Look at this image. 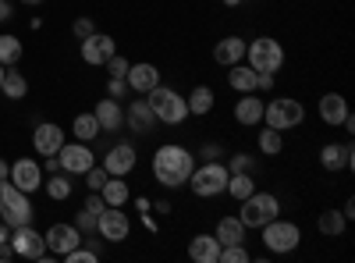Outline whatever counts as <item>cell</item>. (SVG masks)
Returning a JSON list of instances; mask_svg holds the SVG:
<instances>
[{
  "instance_id": "37",
  "label": "cell",
  "mask_w": 355,
  "mask_h": 263,
  "mask_svg": "<svg viewBox=\"0 0 355 263\" xmlns=\"http://www.w3.org/2000/svg\"><path fill=\"white\" fill-rule=\"evenodd\" d=\"M217 263H249V249L245 246H220V260Z\"/></svg>"
},
{
  "instance_id": "34",
  "label": "cell",
  "mask_w": 355,
  "mask_h": 263,
  "mask_svg": "<svg viewBox=\"0 0 355 263\" xmlns=\"http://www.w3.org/2000/svg\"><path fill=\"white\" fill-rule=\"evenodd\" d=\"M43 189H46V196H50L53 203L71 199V174H50V182L43 178Z\"/></svg>"
},
{
  "instance_id": "18",
  "label": "cell",
  "mask_w": 355,
  "mask_h": 263,
  "mask_svg": "<svg viewBox=\"0 0 355 263\" xmlns=\"http://www.w3.org/2000/svg\"><path fill=\"white\" fill-rule=\"evenodd\" d=\"M125 82H128L132 96H135V93H139V96H146V93L153 90V85H160V68H157V65H150V61H139V65H132V68H128Z\"/></svg>"
},
{
  "instance_id": "54",
  "label": "cell",
  "mask_w": 355,
  "mask_h": 263,
  "mask_svg": "<svg viewBox=\"0 0 355 263\" xmlns=\"http://www.w3.org/2000/svg\"><path fill=\"white\" fill-rule=\"evenodd\" d=\"M21 4H28V8H36V4H43V0H21Z\"/></svg>"
},
{
  "instance_id": "8",
  "label": "cell",
  "mask_w": 355,
  "mask_h": 263,
  "mask_svg": "<svg viewBox=\"0 0 355 263\" xmlns=\"http://www.w3.org/2000/svg\"><path fill=\"white\" fill-rule=\"evenodd\" d=\"M245 57H249V68L266 71V75H277V71L284 68V46H281V40H274V36H256V40L245 46Z\"/></svg>"
},
{
  "instance_id": "47",
  "label": "cell",
  "mask_w": 355,
  "mask_h": 263,
  "mask_svg": "<svg viewBox=\"0 0 355 263\" xmlns=\"http://www.w3.org/2000/svg\"><path fill=\"white\" fill-rule=\"evenodd\" d=\"M150 210H157L160 217H167V214H171V203H167V199H157V203H150Z\"/></svg>"
},
{
  "instance_id": "36",
  "label": "cell",
  "mask_w": 355,
  "mask_h": 263,
  "mask_svg": "<svg viewBox=\"0 0 355 263\" xmlns=\"http://www.w3.org/2000/svg\"><path fill=\"white\" fill-rule=\"evenodd\" d=\"M61 260H64V263H100V253H93L89 246H75V249L64 253Z\"/></svg>"
},
{
  "instance_id": "2",
  "label": "cell",
  "mask_w": 355,
  "mask_h": 263,
  "mask_svg": "<svg viewBox=\"0 0 355 263\" xmlns=\"http://www.w3.org/2000/svg\"><path fill=\"white\" fill-rule=\"evenodd\" d=\"M146 103H150L157 125L178 128V125H185V121H189V100L178 93V90H171V85H164V82L153 85V90L146 93Z\"/></svg>"
},
{
  "instance_id": "50",
  "label": "cell",
  "mask_w": 355,
  "mask_h": 263,
  "mask_svg": "<svg viewBox=\"0 0 355 263\" xmlns=\"http://www.w3.org/2000/svg\"><path fill=\"white\" fill-rule=\"evenodd\" d=\"M43 160H46V171H50V174L61 171V160H57V157H43Z\"/></svg>"
},
{
  "instance_id": "29",
  "label": "cell",
  "mask_w": 355,
  "mask_h": 263,
  "mask_svg": "<svg viewBox=\"0 0 355 263\" xmlns=\"http://www.w3.org/2000/svg\"><path fill=\"white\" fill-rule=\"evenodd\" d=\"M28 93V82L18 68H4V78H0V96H8V100H21Z\"/></svg>"
},
{
  "instance_id": "27",
  "label": "cell",
  "mask_w": 355,
  "mask_h": 263,
  "mask_svg": "<svg viewBox=\"0 0 355 263\" xmlns=\"http://www.w3.org/2000/svg\"><path fill=\"white\" fill-rule=\"evenodd\" d=\"M256 68H245V61H239L227 68V85L234 93H256Z\"/></svg>"
},
{
  "instance_id": "10",
  "label": "cell",
  "mask_w": 355,
  "mask_h": 263,
  "mask_svg": "<svg viewBox=\"0 0 355 263\" xmlns=\"http://www.w3.org/2000/svg\"><path fill=\"white\" fill-rule=\"evenodd\" d=\"M96 235L103 242H125L132 235V217L121 210V207H107L100 217H96Z\"/></svg>"
},
{
  "instance_id": "35",
  "label": "cell",
  "mask_w": 355,
  "mask_h": 263,
  "mask_svg": "<svg viewBox=\"0 0 355 263\" xmlns=\"http://www.w3.org/2000/svg\"><path fill=\"white\" fill-rule=\"evenodd\" d=\"M18 61H21V40L11 36V33H4V36H0V65L15 68Z\"/></svg>"
},
{
  "instance_id": "40",
  "label": "cell",
  "mask_w": 355,
  "mask_h": 263,
  "mask_svg": "<svg viewBox=\"0 0 355 263\" xmlns=\"http://www.w3.org/2000/svg\"><path fill=\"white\" fill-rule=\"evenodd\" d=\"M227 171H231V174H234V171H249V174H252V171H256V160H252L249 153H231V157H227Z\"/></svg>"
},
{
  "instance_id": "17",
  "label": "cell",
  "mask_w": 355,
  "mask_h": 263,
  "mask_svg": "<svg viewBox=\"0 0 355 263\" xmlns=\"http://www.w3.org/2000/svg\"><path fill=\"white\" fill-rule=\"evenodd\" d=\"M316 114H320V121H323V125L341 128V121L352 114V107H348V100H345L341 93H323L320 103H316Z\"/></svg>"
},
{
  "instance_id": "49",
  "label": "cell",
  "mask_w": 355,
  "mask_h": 263,
  "mask_svg": "<svg viewBox=\"0 0 355 263\" xmlns=\"http://www.w3.org/2000/svg\"><path fill=\"white\" fill-rule=\"evenodd\" d=\"M341 214H345V221H352V217H355V199H352V196L345 199V207H341Z\"/></svg>"
},
{
  "instance_id": "28",
  "label": "cell",
  "mask_w": 355,
  "mask_h": 263,
  "mask_svg": "<svg viewBox=\"0 0 355 263\" xmlns=\"http://www.w3.org/2000/svg\"><path fill=\"white\" fill-rule=\"evenodd\" d=\"M100 196H103L107 207H125V203L132 199V189H128L125 178H114V174H107V182H103Z\"/></svg>"
},
{
  "instance_id": "4",
  "label": "cell",
  "mask_w": 355,
  "mask_h": 263,
  "mask_svg": "<svg viewBox=\"0 0 355 263\" xmlns=\"http://www.w3.org/2000/svg\"><path fill=\"white\" fill-rule=\"evenodd\" d=\"M239 221L249 228V231H259L266 221H274V217H281V199L274 196V192H252V196H245L242 203H239Z\"/></svg>"
},
{
  "instance_id": "14",
  "label": "cell",
  "mask_w": 355,
  "mask_h": 263,
  "mask_svg": "<svg viewBox=\"0 0 355 263\" xmlns=\"http://www.w3.org/2000/svg\"><path fill=\"white\" fill-rule=\"evenodd\" d=\"M135 164H139V153H135V146H132V142H117V146H110L107 157H103V171L114 174V178H125V174H132Z\"/></svg>"
},
{
  "instance_id": "25",
  "label": "cell",
  "mask_w": 355,
  "mask_h": 263,
  "mask_svg": "<svg viewBox=\"0 0 355 263\" xmlns=\"http://www.w3.org/2000/svg\"><path fill=\"white\" fill-rule=\"evenodd\" d=\"M245 40L242 36H224L217 46H214V61L220 65V68H231V65H239V61H245Z\"/></svg>"
},
{
  "instance_id": "45",
  "label": "cell",
  "mask_w": 355,
  "mask_h": 263,
  "mask_svg": "<svg viewBox=\"0 0 355 263\" xmlns=\"http://www.w3.org/2000/svg\"><path fill=\"white\" fill-rule=\"evenodd\" d=\"M199 157H202V160H224V146H220V142H202Z\"/></svg>"
},
{
  "instance_id": "26",
  "label": "cell",
  "mask_w": 355,
  "mask_h": 263,
  "mask_svg": "<svg viewBox=\"0 0 355 263\" xmlns=\"http://www.w3.org/2000/svg\"><path fill=\"white\" fill-rule=\"evenodd\" d=\"M189 100V118H206V114L214 110V103H217V96H214V90L210 85H192V93L185 96Z\"/></svg>"
},
{
  "instance_id": "33",
  "label": "cell",
  "mask_w": 355,
  "mask_h": 263,
  "mask_svg": "<svg viewBox=\"0 0 355 263\" xmlns=\"http://www.w3.org/2000/svg\"><path fill=\"white\" fill-rule=\"evenodd\" d=\"M316 228H320V235H323V239H338L341 231L348 228V221H345L341 210H323V214L316 217Z\"/></svg>"
},
{
  "instance_id": "23",
  "label": "cell",
  "mask_w": 355,
  "mask_h": 263,
  "mask_svg": "<svg viewBox=\"0 0 355 263\" xmlns=\"http://www.w3.org/2000/svg\"><path fill=\"white\" fill-rule=\"evenodd\" d=\"M93 114H96V121H100V132H117V128H125V107H121V100L103 96V100L93 107Z\"/></svg>"
},
{
  "instance_id": "7",
  "label": "cell",
  "mask_w": 355,
  "mask_h": 263,
  "mask_svg": "<svg viewBox=\"0 0 355 263\" xmlns=\"http://www.w3.org/2000/svg\"><path fill=\"white\" fill-rule=\"evenodd\" d=\"M306 121V107L302 100H295V96H274L270 103L263 107V125H270L277 132H291V128H299Z\"/></svg>"
},
{
  "instance_id": "20",
  "label": "cell",
  "mask_w": 355,
  "mask_h": 263,
  "mask_svg": "<svg viewBox=\"0 0 355 263\" xmlns=\"http://www.w3.org/2000/svg\"><path fill=\"white\" fill-rule=\"evenodd\" d=\"M320 167L331 171V174L348 171L352 167V142H327L320 150Z\"/></svg>"
},
{
  "instance_id": "13",
  "label": "cell",
  "mask_w": 355,
  "mask_h": 263,
  "mask_svg": "<svg viewBox=\"0 0 355 263\" xmlns=\"http://www.w3.org/2000/svg\"><path fill=\"white\" fill-rule=\"evenodd\" d=\"M8 182L18 185V189L28 192V196H33L36 189H43V167H40V160H33V157L15 160V164H11V174H8Z\"/></svg>"
},
{
  "instance_id": "39",
  "label": "cell",
  "mask_w": 355,
  "mask_h": 263,
  "mask_svg": "<svg viewBox=\"0 0 355 263\" xmlns=\"http://www.w3.org/2000/svg\"><path fill=\"white\" fill-rule=\"evenodd\" d=\"M103 68H107V75H110V78H125V75H128V68H132V61H128V57H121V53H114Z\"/></svg>"
},
{
  "instance_id": "5",
  "label": "cell",
  "mask_w": 355,
  "mask_h": 263,
  "mask_svg": "<svg viewBox=\"0 0 355 263\" xmlns=\"http://www.w3.org/2000/svg\"><path fill=\"white\" fill-rule=\"evenodd\" d=\"M33 203H28V192H21L18 185H11L8 178L0 182V221L8 228H21V224H33Z\"/></svg>"
},
{
  "instance_id": "15",
  "label": "cell",
  "mask_w": 355,
  "mask_h": 263,
  "mask_svg": "<svg viewBox=\"0 0 355 263\" xmlns=\"http://www.w3.org/2000/svg\"><path fill=\"white\" fill-rule=\"evenodd\" d=\"M43 239H46V249L53 253V256H64V253H71L75 246H82V231L75 228V224H50V231H43Z\"/></svg>"
},
{
  "instance_id": "52",
  "label": "cell",
  "mask_w": 355,
  "mask_h": 263,
  "mask_svg": "<svg viewBox=\"0 0 355 263\" xmlns=\"http://www.w3.org/2000/svg\"><path fill=\"white\" fill-rule=\"evenodd\" d=\"M8 174H11V164H8V160H0V182H4Z\"/></svg>"
},
{
  "instance_id": "41",
  "label": "cell",
  "mask_w": 355,
  "mask_h": 263,
  "mask_svg": "<svg viewBox=\"0 0 355 263\" xmlns=\"http://www.w3.org/2000/svg\"><path fill=\"white\" fill-rule=\"evenodd\" d=\"M75 228L82 231V235H96V214L78 210V217H75Z\"/></svg>"
},
{
  "instance_id": "19",
  "label": "cell",
  "mask_w": 355,
  "mask_h": 263,
  "mask_svg": "<svg viewBox=\"0 0 355 263\" xmlns=\"http://www.w3.org/2000/svg\"><path fill=\"white\" fill-rule=\"evenodd\" d=\"M125 125H128L135 135H150V132L157 128V118H153L150 103H146V96H135V100L128 103V110H125Z\"/></svg>"
},
{
  "instance_id": "44",
  "label": "cell",
  "mask_w": 355,
  "mask_h": 263,
  "mask_svg": "<svg viewBox=\"0 0 355 263\" xmlns=\"http://www.w3.org/2000/svg\"><path fill=\"white\" fill-rule=\"evenodd\" d=\"M82 210H89V214H96V217H100V214L107 210V203H103V196H100V192H89V196H85V203H82Z\"/></svg>"
},
{
  "instance_id": "51",
  "label": "cell",
  "mask_w": 355,
  "mask_h": 263,
  "mask_svg": "<svg viewBox=\"0 0 355 263\" xmlns=\"http://www.w3.org/2000/svg\"><path fill=\"white\" fill-rule=\"evenodd\" d=\"M4 242H11V228L0 221V246H4Z\"/></svg>"
},
{
  "instance_id": "48",
  "label": "cell",
  "mask_w": 355,
  "mask_h": 263,
  "mask_svg": "<svg viewBox=\"0 0 355 263\" xmlns=\"http://www.w3.org/2000/svg\"><path fill=\"white\" fill-rule=\"evenodd\" d=\"M11 0H0V22H11Z\"/></svg>"
},
{
  "instance_id": "16",
  "label": "cell",
  "mask_w": 355,
  "mask_h": 263,
  "mask_svg": "<svg viewBox=\"0 0 355 263\" xmlns=\"http://www.w3.org/2000/svg\"><path fill=\"white\" fill-rule=\"evenodd\" d=\"M64 146V128L53 125V121H40L33 132V150L40 157H57V150Z\"/></svg>"
},
{
  "instance_id": "22",
  "label": "cell",
  "mask_w": 355,
  "mask_h": 263,
  "mask_svg": "<svg viewBox=\"0 0 355 263\" xmlns=\"http://www.w3.org/2000/svg\"><path fill=\"white\" fill-rule=\"evenodd\" d=\"M189 260L192 263H217L220 260V242L214 239V231H199V235H192Z\"/></svg>"
},
{
  "instance_id": "12",
  "label": "cell",
  "mask_w": 355,
  "mask_h": 263,
  "mask_svg": "<svg viewBox=\"0 0 355 263\" xmlns=\"http://www.w3.org/2000/svg\"><path fill=\"white\" fill-rule=\"evenodd\" d=\"M117 53V43L107 36V33H93V36H85L82 46H78V57L85 65H93V68H103L110 57Z\"/></svg>"
},
{
  "instance_id": "42",
  "label": "cell",
  "mask_w": 355,
  "mask_h": 263,
  "mask_svg": "<svg viewBox=\"0 0 355 263\" xmlns=\"http://www.w3.org/2000/svg\"><path fill=\"white\" fill-rule=\"evenodd\" d=\"M71 33H75V40H85V36L96 33V22L93 18H75L71 22Z\"/></svg>"
},
{
  "instance_id": "38",
  "label": "cell",
  "mask_w": 355,
  "mask_h": 263,
  "mask_svg": "<svg viewBox=\"0 0 355 263\" xmlns=\"http://www.w3.org/2000/svg\"><path fill=\"white\" fill-rule=\"evenodd\" d=\"M82 178H85L89 192H100V189H103V182H107V171H103V164H93V167H89V171L82 174Z\"/></svg>"
},
{
  "instance_id": "46",
  "label": "cell",
  "mask_w": 355,
  "mask_h": 263,
  "mask_svg": "<svg viewBox=\"0 0 355 263\" xmlns=\"http://www.w3.org/2000/svg\"><path fill=\"white\" fill-rule=\"evenodd\" d=\"M274 78H277V75L259 71V75H256V93H274Z\"/></svg>"
},
{
  "instance_id": "21",
  "label": "cell",
  "mask_w": 355,
  "mask_h": 263,
  "mask_svg": "<svg viewBox=\"0 0 355 263\" xmlns=\"http://www.w3.org/2000/svg\"><path fill=\"white\" fill-rule=\"evenodd\" d=\"M263 96H256V93H242L239 96V103H234V121L239 125H245V128H256V125H263Z\"/></svg>"
},
{
  "instance_id": "9",
  "label": "cell",
  "mask_w": 355,
  "mask_h": 263,
  "mask_svg": "<svg viewBox=\"0 0 355 263\" xmlns=\"http://www.w3.org/2000/svg\"><path fill=\"white\" fill-rule=\"evenodd\" d=\"M57 160H61V171L71 174V178H82V174L96 164V153L89 150V142H64L61 150H57Z\"/></svg>"
},
{
  "instance_id": "32",
  "label": "cell",
  "mask_w": 355,
  "mask_h": 263,
  "mask_svg": "<svg viewBox=\"0 0 355 263\" xmlns=\"http://www.w3.org/2000/svg\"><path fill=\"white\" fill-rule=\"evenodd\" d=\"M234 203H242L245 196H252L256 192V182H252V174L249 171H234L231 178H227V189H224Z\"/></svg>"
},
{
  "instance_id": "3",
  "label": "cell",
  "mask_w": 355,
  "mask_h": 263,
  "mask_svg": "<svg viewBox=\"0 0 355 263\" xmlns=\"http://www.w3.org/2000/svg\"><path fill=\"white\" fill-rule=\"evenodd\" d=\"M227 178H231V171H227L224 160H202V164L192 167L185 185H192V192L199 199H214V196H220L227 189Z\"/></svg>"
},
{
  "instance_id": "1",
  "label": "cell",
  "mask_w": 355,
  "mask_h": 263,
  "mask_svg": "<svg viewBox=\"0 0 355 263\" xmlns=\"http://www.w3.org/2000/svg\"><path fill=\"white\" fill-rule=\"evenodd\" d=\"M150 167H153V182L160 189H182L196 167V153L185 150L182 142H164V146H157Z\"/></svg>"
},
{
  "instance_id": "24",
  "label": "cell",
  "mask_w": 355,
  "mask_h": 263,
  "mask_svg": "<svg viewBox=\"0 0 355 263\" xmlns=\"http://www.w3.org/2000/svg\"><path fill=\"white\" fill-rule=\"evenodd\" d=\"M245 235H249V228L239 221V214L220 217L217 228H214V239H217L220 246H245Z\"/></svg>"
},
{
  "instance_id": "6",
  "label": "cell",
  "mask_w": 355,
  "mask_h": 263,
  "mask_svg": "<svg viewBox=\"0 0 355 263\" xmlns=\"http://www.w3.org/2000/svg\"><path fill=\"white\" fill-rule=\"evenodd\" d=\"M259 231H263V246H266V253H274V256H288V253L299 249V242H302L299 224H295V221H284V217L266 221Z\"/></svg>"
},
{
  "instance_id": "30",
  "label": "cell",
  "mask_w": 355,
  "mask_h": 263,
  "mask_svg": "<svg viewBox=\"0 0 355 263\" xmlns=\"http://www.w3.org/2000/svg\"><path fill=\"white\" fill-rule=\"evenodd\" d=\"M71 135L78 142H93L100 135V121H96V114L93 110H85V114H75V121H71Z\"/></svg>"
},
{
  "instance_id": "55",
  "label": "cell",
  "mask_w": 355,
  "mask_h": 263,
  "mask_svg": "<svg viewBox=\"0 0 355 263\" xmlns=\"http://www.w3.org/2000/svg\"><path fill=\"white\" fill-rule=\"evenodd\" d=\"M0 78H4V65H0Z\"/></svg>"
},
{
  "instance_id": "31",
  "label": "cell",
  "mask_w": 355,
  "mask_h": 263,
  "mask_svg": "<svg viewBox=\"0 0 355 263\" xmlns=\"http://www.w3.org/2000/svg\"><path fill=\"white\" fill-rule=\"evenodd\" d=\"M256 146H259V153L277 157V153H284V132H277V128H270V125H263L259 135H256Z\"/></svg>"
},
{
  "instance_id": "43",
  "label": "cell",
  "mask_w": 355,
  "mask_h": 263,
  "mask_svg": "<svg viewBox=\"0 0 355 263\" xmlns=\"http://www.w3.org/2000/svg\"><path fill=\"white\" fill-rule=\"evenodd\" d=\"M107 96H110V100H125V96H132L128 82H125V78H110V82H107Z\"/></svg>"
},
{
  "instance_id": "53",
  "label": "cell",
  "mask_w": 355,
  "mask_h": 263,
  "mask_svg": "<svg viewBox=\"0 0 355 263\" xmlns=\"http://www.w3.org/2000/svg\"><path fill=\"white\" fill-rule=\"evenodd\" d=\"M220 4H227V8H239V4H242V0H220Z\"/></svg>"
},
{
  "instance_id": "11",
  "label": "cell",
  "mask_w": 355,
  "mask_h": 263,
  "mask_svg": "<svg viewBox=\"0 0 355 263\" xmlns=\"http://www.w3.org/2000/svg\"><path fill=\"white\" fill-rule=\"evenodd\" d=\"M11 249L21 260H40L46 253V239H43V231H36L33 224H21V228H11Z\"/></svg>"
}]
</instances>
